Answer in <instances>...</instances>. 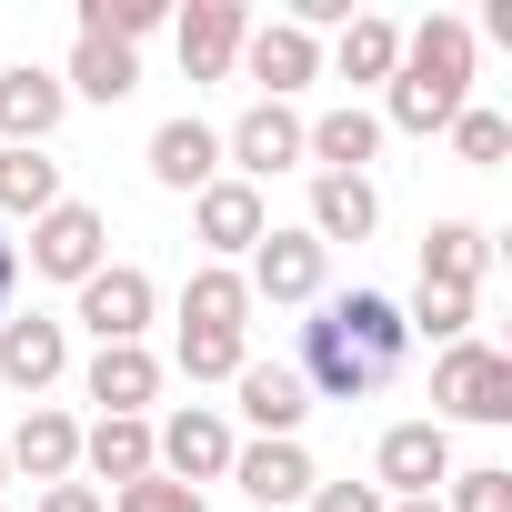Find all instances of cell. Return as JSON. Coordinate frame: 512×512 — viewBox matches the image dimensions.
Masks as SVG:
<instances>
[{"label":"cell","instance_id":"cell-21","mask_svg":"<svg viewBox=\"0 0 512 512\" xmlns=\"http://www.w3.org/2000/svg\"><path fill=\"white\" fill-rule=\"evenodd\" d=\"M372 221H382L372 181H312V241H322V251H332V241H372Z\"/></svg>","mask_w":512,"mask_h":512},{"label":"cell","instance_id":"cell-27","mask_svg":"<svg viewBox=\"0 0 512 512\" xmlns=\"http://www.w3.org/2000/svg\"><path fill=\"white\" fill-rule=\"evenodd\" d=\"M61 91H91V101H131V91H141V61H131L121 41H81Z\"/></svg>","mask_w":512,"mask_h":512},{"label":"cell","instance_id":"cell-15","mask_svg":"<svg viewBox=\"0 0 512 512\" xmlns=\"http://www.w3.org/2000/svg\"><path fill=\"white\" fill-rule=\"evenodd\" d=\"M151 181H161V191H211V181H221V131L191 121V111L161 121V131H151Z\"/></svg>","mask_w":512,"mask_h":512},{"label":"cell","instance_id":"cell-9","mask_svg":"<svg viewBox=\"0 0 512 512\" xmlns=\"http://www.w3.org/2000/svg\"><path fill=\"white\" fill-rule=\"evenodd\" d=\"M61 81L41 71V61H21V71H0V151H41L51 131H61Z\"/></svg>","mask_w":512,"mask_h":512},{"label":"cell","instance_id":"cell-31","mask_svg":"<svg viewBox=\"0 0 512 512\" xmlns=\"http://www.w3.org/2000/svg\"><path fill=\"white\" fill-rule=\"evenodd\" d=\"M452 151H462L472 171H492V161L512 151V121H502V111H462V121H452Z\"/></svg>","mask_w":512,"mask_h":512},{"label":"cell","instance_id":"cell-2","mask_svg":"<svg viewBox=\"0 0 512 512\" xmlns=\"http://www.w3.org/2000/svg\"><path fill=\"white\" fill-rule=\"evenodd\" d=\"M472 111V21H452V11H432L412 41H402V61H392V131H452Z\"/></svg>","mask_w":512,"mask_h":512},{"label":"cell","instance_id":"cell-34","mask_svg":"<svg viewBox=\"0 0 512 512\" xmlns=\"http://www.w3.org/2000/svg\"><path fill=\"white\" fill-rule=\"evenodd\" d=\"M312 512H392L372 482H312Z\"/></svg>","mask_w":512,"mask_h":512},{"label":"cell","instance_id":"cell-24","mask_svg":"<svg viewBox=\"0 0 512 512\" xmlns=\"http://www.w3.org/2000/svg\"><path fill=\"white\" fill-rule=\"evenodd\" d=\"M0 211H21V221L61 211V161L51 151H0Z\"/></svg>","mask_w":512,"mask_h":512},{"label":"cell","instance_id":"cell-26","mask_svg":"<svg viewBox=\"0 0 512 512\" xmlns=\"http://www.w3.org/2000/svg\"><path fill=\"white\" fill-rule=\"evenodd\" d=\"M81 462H91L101 482H141V472H151V422H91V432H81Z\"/></svg>","mask_w":512,"mask_h":512},{"label":"cell","instance_id":"cell-3","mask_svg":"<svg viewBox=\"0 0 512 512\" xmlns=\"http://www.w3.org/2000/svg\"><path fill=\"white\" fill-rule=\"evenodd\" d=\"M432 422H512V362L492 342H452L442 372H432Z\"/></svg>","mask_w":512,"mask_h":512},{"label":"cell","instance_id":"cell-12","mask_svg":"<svg viewBox=\"0 0 512 512\" xmlns=\"http://www.w3.org/2000/svg\"><path fill=\"white\" fill-rule=\"evenodd\" d=\"M81 322H91V342H141V322H151V272L101 262V272L81 282Z\"/></svg>","mask_w":512,"mask_h":512},{"label":"cell","instance_id":"cell-35","mask_svg":"<svg viewBox=\"0 0 512 512\" xmlns=\"http://www.w3.org/2000/svg\"><path fill=\"white\" fill-rule=\"evenodd\" d=\"M41 512H111V502H101L91 482H51V492H41Z\"/></svg>","mask_w":512,"mask_h":512},{"label":"cell","instance_id":"cell-6","mask_svg":"<svg viewBox=\"0 0 512 512\" xmlns=\"http://www.w3.org/2000/svg\"><path fill=\"white\" fill-rule=\"evenodd\" d=\"M322 262H332V251L312 231H262L241 282H251V302H322Z\"/></svg>","mask_w":512,"mask_h":512},{"label":"cell","instance_id":"cell-10","mask_svg":"<svg viewBox=\"0 0 512 512\" xmlns=\"http://www.w3.org/2000/svg\"><path fill=\"white\" fill-rule=\"evenodd\" d=\"M231 392H241V422L262 432V442H292V432H302V412H312V392H302V372H292V362H241V372H231Z\"/></svg>","mask_w":512,"mask_h":512},{"label":"cell","instance_id":"cell-29","mask_svg":"<svg viewBox=\"0 0 512 512\" xmlns=\"http://www.w3.org/2000/svg\"><path fill=\"white\" fill-rule=\"evenodd\" d=\"M402 332H432L442 352H452V342H472V292H432V282H422V302L402 312Z\"/></svg>","mask_w":512,"mask_h":512},{"label":"cell","instance_id":"cell-13","mask_svg":"<svg viewBox=\"0 0 512 512\" xmlns=\"http://www.w3.org/2000/svg\"><path fill=\"white\" fill-rule=\"evenodd\" d=\"M61 372H71V332L61 322H41V312L0 322V382H11V392H51Z\"/></svg>","mask_w":512,"mask_h":512},{"label":"cell","instance_id":"cell-14","mask_svg":"<svg viewBox=\"0 0 512 512\" xmlns=\"http://www.w3.org/2000/svg\"><path fill=\"white\" fill-rule=\"evenodd\" d=\"M241 71L262 81V101H292L302 81H322V51H312V31H292V21H262L241 41Z\"/></svg>","mask_w":512,"mask_h":512},{"label":"cell","instance_id":"cell-30","mask_svg":"<svg viewBox=\"0 0 512 512\" xmlns=\"http://www.w3.org/2000/svg\"><path fill=\"white\" fill-rule=\"evenodd\" d=\"M251 352H241V332H181V372L191 382H231Z\"/></svg>","mask_w":512,"mask_h":512},{"label":"cell","instance_id":"cell-19","mask_svg":"<svg viewBox=\"0 0 512 512\" xmlns=\"http://www.w3.org/2000/svg\"><path fill=\"white\" fill-rule=\"evenodd\" d=\"M0 462H21L31 482H71V462H81V422H71V412H51V402H31V412H21V432L0 442Z\"/></svg>","mask_w":512,"mask_h":512},{"label":"cell","instance_id":"cell-11","mask_svg":"<svg viewBox=\"0 0 512 512\" xmlns=\"http://www.w3.org/2000/svg\"><path fill=\"white\" fill-rule=\"evenodd\" d=\"M382 151V111H362V101H342V111H322V121H302V161H322V181H362V161Z\"/></svg>","mask_w":512,"mask_h":512},{"label":"cell","instance_id":"cell-16","mask_svg":"<svg viewBox=\"0 0 512 512\" xmlns=\"http://www.w3.org/2000/svg\"><path fill=\"white\" fill-rule=\"evenodd\" d=\"M151 392H161V362H151L141 342H101V352H91V402H101V422H141Z\"/></svg>","mask_w":512,"mask_h":512},{"label":"cell","instance_id":"cell-5","mask_svg":"<svg viewBox=\"0 0 512 512\" xmlns=\"http://www.w3.org/2000/svg\"><path fill=\"white\" fill-rule=\"evenodd\" d=\"M101 241H111V231H101V211H91V201H61V211H41V221H31V272H51V282H71V292H81V282L101 272Z\"/></svg>","mask_w":512,"mask_h":512},{"label":"cell","instance_id":"cell-20","mask_svg":"<svg viewBox=\"0 0 512 512\" xmlns=\"http://www.w3.org/2000/svg\"><path fill=\"white\" fill-rule=\"evenodd\" d=\"M191 221H201L211 251H251V241L272 231V211H262V191H251V181H211V191H191Z\"/></svg>","mask_w":512,"mask_h":512},{"label":"cell","instance_id":"cell-23","mask_svg":"<svg viewBox=\"0 0 512 512\" xmlns=\"http://www.w3.org/2000/svg\"><path fill=\"white\" fill-rule=\"evenodd\" d=\"M482 262H492V241H482L472 221H442V231L422 241V282H432V292H472Z\"/></svg>","mask_w":512,"mask_h":512},{"label":"cell","instance_id":"cell-28","mask_svg":"<svg viewBox=\"0 0 512 512\" xmlns=\"http://www.w3.org/2000/svg\"><path fill=\"white\" fill-rule=\"evenodd\" d=\"M141 31H161V0H81V41H141Z\"/></svg>","mask_w":512,"mask_h":512},{"label":"cell","instance_id":"cell-18","mask_svg":"<svg viewBox=\"0 0 512 512\" xmlns=\"http://www.w3.org/2000/svg\"><path fill=\"white\" fill-rule=\"evenodd\" d=\"M241 41H251L241 0H191V11H181V71H191V81H221V71L241 61Z\"/></svg>","mask_w":512,"mask_h":512},{"label":"cell","instance_id":"cell-7","mask_svg":"<svg viewBox=\"0 0 512 512\" xmlns=\"http://www.w3.org/2000/svg\"><path fill=\"white\" fill-rule=\"evenodd\" d=\"M221 151L241 161L231 181H251V191H262L272 171H292V161H302V111H292V101H251V111L231 121V141H221Z\"/></svg>","mask_w":512,"mask_h":512},{"label":"cell","instance_id":"cell-38","mask_svg":"<svg viewBox=\"0 0 512 512\" xmlns=\"http://www.w3.org/2000/svg\"><path fill=\"white\" fill-rule=\"evenodd\" d=\"M0 472H11V462H0Z\"/></svg>","mask_w":512,"mask_h":512},{"label":"cell","instance_id":"cell-17","mask_svg":"<svg viewBox=\"0 0 512 512\" xmlns=\"http://www.w3.org/2000/svg\"><path fill=\"white\" fill-rule=\"evenodd\" d=\"M231 482L251 492V502H262V512H282V502H312V452L302 442H251V452H231Z\"/></svg>","mask_w":512,"mask_h":512},{"label":"cell","instance_id":"cell-8","mask_svg":"<svg viewBox=\"0 0 512 512\" xmlns=\"http://www.w3.org/2000/svg\"><path fill=\"white\" fill-rule=\"evenodd\" d=\"M382 482H392L402 502H432V492L452 482V432H442V422H392V432H382Z\"/></svg>","mask_w":512,"mask_h":512},{"label":"cell","instance_id":"cell-37","mask_svg":"<svg viewBox=\"0 0 512 512\" xmlns=\"http://www.w3.org/2000/svg\"><path fill=\"white\" fill-rule=\"evenodd\" d=\"M392 512H442V492H432V502H392Z\"/></svg>","mask_w":512,"mask_h":512},{"label":"cell","instance_id":"cell-25","mask_svg":"<svg viewBox=\"0 0 512 512\" xmlns=\"http://www.w3.org/2000/svg\"><path fill=\"white\" fill-rule=\"evenodd\" d=\"M332 61H342V81H392V61H402V31H392L382 11H352Z\"/></svg>","mask_w":512,"mask_h":512},{"label":"cell","instance_id":"cell-22","mask_svg":"<svg viewBox=\"0 0 512 512\" xmlns=\"http://www.w3.org/2000/svg\"><path fill=\"white\" fill-rule=\"evenodd\" d=\"M241 312H251V282H241L231 262L191 272V292H181V332H241Z\"/></svg>","mask_w":512,"mask_h":512},{"label":"cell","instance_id":"cell-36","mask_svg":"<svg viewBox=\"0 0 512 512\" xmlns=\"http://www.w3.org/2000/svg\"><path fill=\"white\" fill-rule=\"evenodd\" d=\"M11 282H21V251H11V241H0V302H11Z\"/></svg>","mask_w":512,"mask_h":512},{"label":"cell","instance_id":"cell-32","mask_svg":"<svg viewBox=\"0 0 512 512\" xmlns=\"http://www.w3.org/2000/svg\"><path fill=\"white\" fill-rule=\"evenodd\" d=\"M111 512H211L191 482H171V472H141V482H121V502Z\"/></svg>","mask_w":512,"mask_h":512},{"label":"cell","instance_id":"cell-33","mask_svg":"<svg viewBox=\"0 0 512 512\" xmlns=\"http://www.w3.org/2000/svg\"><path fill=\"white\" fill-rule=\"evenodd\" d=\"M442 512H512V472L482 462V472H452V502Z\"/></svg>","mask_w":512,"mask_h":512},{"label":"cell","instance_id":"cell-1","mask_svg":"<svg viewBox=\"0 0 512 512\" xmlns=\"http://www.w3.org/2000/svg\"><path fill=\"white\" fill-rule=\"evenodd\" d=\"M402 352H412L402 302H382V292H332V302H312L292 372H302V392H322V402H362V392H382V382L402 372Z\"/></svg>","mask_w":512,"mask_h":512},{"label":"cell","instance_id":"cell-4","mask_svg":"<svg viewBox=\"0 0 512 512\" xmlns=\"http://www.w3.org/2000/svg\"><path fill=\"white\" fill-rule=\"evenodd\" d=\"M231 452H241V442H231V422H221V412H201V402H191V412H171V422L151 432V472H171V482H191V492H201V482H221V472H231Z\"/></svg>","mask_w":512,"mask_h":512}]
</instances>
